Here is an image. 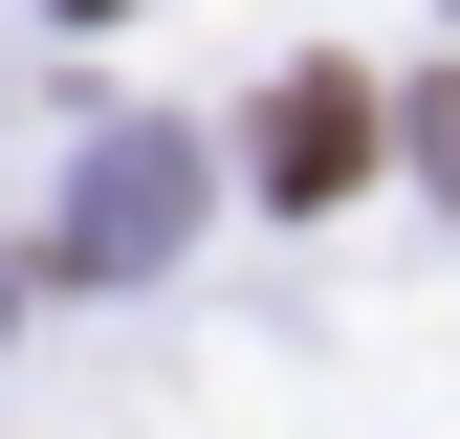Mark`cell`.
<instances>
[{"label":"cell","mask_w":460,"mask_h":439,"mask_svg":"<svg viewBox=\"0 0 460 439\" xmlns=\"http://www.w3.org/2000/svg\"><path fill=\"white\" fill-rule=\"evenodd\" d=\"M176 220H198V154H176V132H132V154H88V220H66V242H88V264H154Z\"/></svg>","instance_id":"obj_2"},{"label":"cell","mask_w":460,"mask_h":439,"mask_svg":"<svg viewBox=\"0 0 460 439\" xmlns=\"http://www.w3.org/2000/svg\"><path fill=\"white\" fill-rule=\"evenodd\" d=\"M417 154H438V176H460V88H438V110H417Z\"/></svg>","instance_id":"obj_3"},{"label":"cell","mask_w":460,"mask_h":439,"mask_svg":"<svg viewBox=\"0 0 460 439\" xmlns=\"http://www.w3.org/2000/svg\"><path fill=\"white\" fill-rule=\"evenodd\" d=\"M263 176H285V198H351V176H373V88H351V67H285V88H263Z\"/></svg>","instance_id":"obj_1"}]
</instances>
